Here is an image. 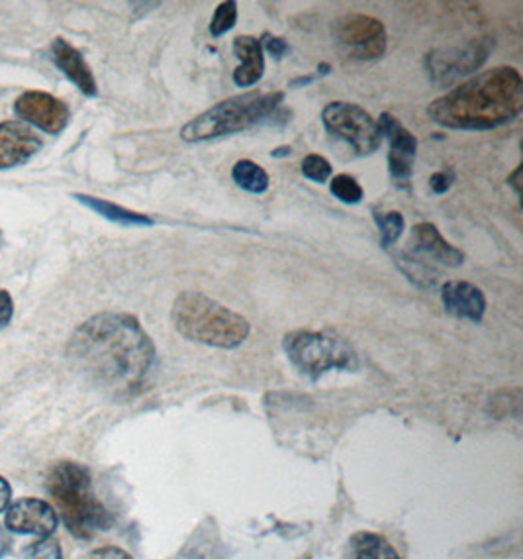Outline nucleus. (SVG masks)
I'll list each match as a JSON object with an SVG mask.
<instances>
[{"mask_svg": "<svg viewBox=\"0 0 523 559\" xmlns=\"http://www.w3.org/2000/svg\"><path fill=\"white\" fill-rule=\"evenodd\" d=\"M67 356L106 395L128 401L142 395L157 373V350L140 320L128 312H100L69 338Z\"/></svg>", "mask_w": 523, "mask_h": 559, "instance_id": "nucleus-1", "label": "nucleus"}, {"mask_svg": "<svg viewBox=\"0 0 523 559\" xmlns=\"http://www.w3.org/2000/svg\"><path fill=\"white\" fill-rule=\"evenodd\" d=\"M523 110V79L516 67L478 73L429 104L428 116L449 130L486 132L514 122Z\"/></svg>", "mask_w": 523, "mask_h": 559, "instance_id": "nucleus-2", "label": "nucleus"}, {"mask_svg": "<svg viewBox=\"0 0 523 559\" xmlns=\"http://www.w3.org/2000/svg\"><path fill=\"white\" fill-rule=\"evenodd\" d=\"M67 530L79 540H91L112 526V516L96 499L91 471L77 461H57L46 481Z\"/></svg>", "mask_w": 523, "mask_h": 559, "instance_id": "nucleus-3", "label": "nucleus"}, {"mask_svg": "<svg viewBox=\"0 0 523 559\" xmlns=\"http://www.w3.org/2000/svg\"><path fill=\"white\" fill-rule=\"evenodd\" d=\"M171 322L185 340L220 350H236L251 332L245 316L192 291H185L175 299Z\"/></svg>", "mask_w": 523, "mask_h": 559, "instance_id": "nucleus-4", "label": "nucleus"}, {"mask_svg": "<svg viewBox=\"0 0 523 559\" xmlns=\"http://www.w3.org/2000/svg\"><path fill=\"white\" fill-rule=\"evenodd\" d=\"M285 102V93H243L230 97L226 101L214 104L212 108L204 110L191 122H187L181 130V138L187 144L208 142L224 136H232L245 132L267 118H271L281 104Z\"/></svg>", "mask_w": 523, "mask_h": 559, "instance_id": "nucleus-5", "label": "nucleus"}, {"mask_svg": "<svg viewBox=\"0 0 523 559\" xmlns=\"http://www.w3.org/2000/svg\"><path fill=\"white\" fill-rule=\"evenodd\" d=\"M283 348L290 363L310 379H318L332 369L355 371L359 367L355 350L345 340L326 332L294 330L286 334Z\"/></svg>", "mask_w": 523, "mask_h": 559, "instance_id": "nucleus-6", "label": "nucleus"}, {"mask_svg": "<svg viewBox=\"0 0 523 559\" xmlns=\"http://www.w3.org/2000/svg\"><path fill=\"white\" fill-rule=\"evenodd\" d=\"M322 122L332 138L347 144L357 155H371L381 148L379 124L359 104L330 102L322 110Z\"/></svg>", "mask_w": 523, "mask_h": 559, "instance_id": "nucleus-7", "label": "nucleus"}, {"mask_svg": "<svg viewBox=\"0 0 523 559\" xmlns=\"http://www.w3.org/2000/svg\"><path fill=\"white\" fill-rule=\"evenodd\" d=\"M337 48L357 61H375L386 51V28L381 20L351 12L337 18L332 24Z\"/></svg>", "mask_w": 523, "mask_h": 559, "instance_id": "nucleus-8", "label": "nucleus"}, {"mask_svg": "<svg viewBox=\"0 0 523 559\" xmlns=\"http://www.w3.org/2000/svg\"><path fill=\"white\" fill-rule=\"evenodd\" d=\"M494 50L492 38H482L459 48L431 51L426 57L429 79L439 87H449L457 79L480 69Z\"/></svg>", "mask_w": 523, "mask_h": 559, "instance_id": "nucleus-9", "label": "nucleus"}, {"mask_svg": "<svg viewBox=\"0 0 523 559\" xmlns=\"http://www.w3.org/2000/svg\"><path fill=\"white\" fill-rule=\"evenodd\" d=\"M382 138H388L390 152H388V171L396 185L408 187L414 175V163L418 152V138L404 128L390 112H382L377 120Z\"/></svg>", "mask_w": 523, "mask_h": 559, "instance_id": "nucleus-10", "label": "nucleus"}, {"mask_svg": "<svg viewBox=\"0 0 523 559\" xmlns=\"http://www.w3.org/2000/svg\"><path fill=\"white\" fill-rule=\"evenodd\" d=\"M14 110L20 120L53 136L61 134L71 120L69 106L44 91H26L14 102Z\"/></svg>", "mask_w": 523, "mask_h": 559, "instance_id": "nucleus-11", "label": "nucleus"}, {"mask_svg": "<svg viewBox=\"0 0 523 559\" xmlns=\"http://www.w3.org/2000/svg\"><path fill=\"white\" fill-rule=\"evenodd\" d=\"M57 512L48 501L26 497L12 503L4 514V528L14 534L49 538L57 530Z\"/></svg>", "mask_w": 523, "mask_h": 559, "instance_id": "nucleus-12", "label": "nucleus"}, {"mask_svg": "<svg viewBox=\"0 0 523 559\" xmlns=\"http://www.w3.org/2000/svg\"><path fill=\"white\" fill-rule=\"evenodd\" d=\"M410 254L418 255L420 259H410V265H418L420 269L424 263L443 265V267H459L465 261V254L449 244L435 224L420 222L414 226L412 232V250ZM424 271V269H422Z\"/></svg>", "mask_w": 523, "mask_h": 559, "instance_id": "nucleus-13", "label": "nucleus"}, {"mask_svg": "<svg viewBox=\"0 0 523 559\" xmlns=\"http://www.w3.org/2000/svg\"><path fill=\"white\" fill-rule=\"evenodd\" d=\"M40 136L24 122H0V169L28 163L42 150Z\"/></svg>", "mask_w": 523, "mask_h": 559, "instance_id": "nucleus-14", "label": "nucleus"}, {"mask_svg": "<svg viewBox=\"0 0 523 559\" xmlns=\"http://www.w3.org/2000/svg\"><path fill=\"white\" fill-rule=\"evenodd\" d=\"M51 59L55 63V67L87 97H96L98 95V85H96L95 73L89 67L87 59L83 57V53L73 48L67 40L63 38H55L51 44Z\"/></svg>", "mask_w": 523, "mask_h": 559, "instance_id": "nucleus-15", "label": "nucleus"}, {"mask_svg": "<svg viewBox=\"0 0 523 559\" xmlns=\"http://www.w3.org/2000/svg\"><path fill=\"white\" fill-rule=\"evenodd\" d=\"M443 308L461 320L482 322L486 314L484 293L469 281H449L441 289Z\"/></svg>", "mask_w": 523, "mask_h": 559, "instance_id": "nucleus-16", "label": "nucleus"}, {"mask_svg": "<svg viewBox=\"0 0 523 559\" xmlns=\"http://www.w3.org/2000/svg\"><path fill=\"white\" fill-rule=\"evenodd\" d=\"M234 53L238 57L239 67L234 71V83L239 89L257 85L265 73V51L261 40L253 36H238L234 40Z\"/></svg>", "mask_w": 523, "mask_h": 559, "instance_id": "nucleus-17", "label": "nucleus"}, {"mask_svg": "<svg viewBox=\"0 0 523 559\" xmlns=\"http://www.w3.org/2000/svg\"><path fill=\"white\" fill-rule=\"evenodd\" d=\"M75 201L91 208L93 212H96L98 216L118 224V226H124V228H134V226H153L155 220L147 214H142V212H136V210H130L126 206H120V204L110 203V201H104V199H98V197H91V195H83V193H77L73 195Z\"/></svg>", "mask_w": 523, "mask_h": 559, "instance_id": "nucleus-18", "label": "nucleus"}, {"mask_svg": "<svg viewBox=\"0 0 523 559\" xmlns=\"http://www.w3.org/2000/svg\"><path fill=\"white\" fill-rule=\"evenodd\" d=\"M349 559H400L398 552L375 532H359L349 540Z\"/></svg>", "mask_w": 523, "mask_h": 559, "instance_id": "nucleus-19", "label": "nucleus"}, {"mask_svg": "<svg viewBox=\"0 0 523 559\" xmlns=\"http://www.w3.org/2000/svg\"><path fill=\"white\" fill-rule=\"evenodd\" d=\"M232 179L239 189L251 193V195H263L271 187L269 173L251 159H239L232 167Z\"/></svg>", "mask_w": 523, "mask_h": 559, "instance_id": "nucleus-20", "label": "nucleus"}, {"mask_svg": "<svg viewBox=\"0 0 523 559\" xmlns=\"http://www.w3.org/2000/svg\"><path fill=\"white\" fill-rule=\"evenodd\" d=\"M373 218H375V222L379 226V232H381L382 248H386V250L392 248L400 240V236L406 228L404 216L398 210H390V212H375Z\"/></svg>", "mask_w": 523, "mask_h": 559, "instance_id": "nucleus-21", "label": "nucleus"}, {"mask_svg": "<svg viewBox=\"0 0 523 559\" xmlns=\"http://www.w3.org/2000/svg\"><path fill=\"white\" fill-rule=\"evenodd\" d=\"M330 191H332L333 197L343 204H359L365 199V191L357 183V179L351 175H345V173L332 177Z\"/></svg>", "mask_w": 523, "mask_h": 559, "instance_id": "nucleus-22", "label": "nucleus"}, {"mask_svg": "<svg viewBox=\"0 0 523 559\" xmlns=\"http://www.w3.org/2000/svg\"><path fill=\"white\" fill-rule=\"evenodd\" d=\"M238 22V2L234 0H226V2H220L214 16H212V22H210V34L214 38H220L224 34H228Z\"/></svg>", "mask_w": 523, "mask_h": 559, "instance_id": "nucleus-23", "label": "nucleus"}, {"mask_svg": "<svg viewBox=\"0 0 523 559\" xmlns=\"http://www.w3.org/2000/svg\"><path fill=\"white\" fill-rule=\"evenodd\" d=\"M302 175L314 183H326L330 181L333 175L332 163L318 153H310L302 159Z\"/></svg>", "mask_w": 523, "mask_h": 559, "instance_id": "nucleus-24", "label": "nucleus"}, {"mask_svg": "<svg viewBox=\"0 0 523 559\" xmlns=\"http://www.w3.org/2000/svg\"><path fill=\"white\" fill-rule=\"evenodd\" d=\"M24 558L26 559H63L61 548L57 544V540L49 538H38L36 542H32L30 546H26L24 550Z\"/></svg>", "mask_w": 523, "mask_h": 559, "instance_id": "nucleus-25", "label": "nucleus"}, {"mask_svg": "<svg viewBox=\"0 0 523 559\" xmlns=\"http://www.w3.org/2000/svg\"><path fill=\"white\" fill-rule=\"evenodd\" d=\"M261 46H263V51H269L275 59H283L286 53L290 51L288 44H286L283 38H279V36H271V34H265V36H263Z\"/></svg>", "mask_w": 523, "mask_h": 559, "instance_id": "nucleus-26", "label": "nucleus"}, {"mask_svg": "<svg viewBox=\"0 0 523 559\" xmlns=\"http://www.w3.org/2000/svg\"><path fill=\"white\" fill-rule=\"evenodd\" d=\"M453 179H455V177H453L451 171H437V173L431 175L429 187H431V191H433L435 195H445V193L451 189Z\"/></svg>", "mask_w": 523, "mask_h": 559, "instance_id": "nucleus-27", "label": "nucleus"}, {"mask_svg": "<svg viewBox=\"0 0 523 559\" xmlns=\"http://www.w3.org/2000/svg\"><path fill=\"white\" fill-rule=\"evenodd\" d=\"M85 559H132V556L128 552H124L122 548L104 546V548H98V550H93L91 554H87Z\"/></svg>", "mask_w": 523, "mask_h": 559, "instance_id": "nucleus-28", "label": "nucleus"}, {"mask_svg": "<svg viewBox=\"0 0 523 559\" xmlns=\"http://www.w3.org/2000/svg\"><path fill=\"white\" fill-rule=\"evenodd\" d=\"M14 316V303H12V297L8 291L0 289V326H6L10 324Z\"/></svg>", "mask_w": 523, "mask_h": 559, "instance_id": "nucleus-29", "label": "nucleus"}, {"mask_svg": "<svg viewBox=\"0 0 523 559\" xmlns=\"http://www.w3.org/2000/svg\"><path fill=\"white\" fill-rule=\"evenodd\" d=\"M10 501H12V487H10V483L0 475V512H6V509L10 507Z\"/></svg>", "mask_w": 523, "mask_h": 559, "instance_id": "nucleus-30", "label": "nucleus"}, {"mask_svg": "<svg viewBox=\"0 0 523 559\" xmlns=\"http://www.w3.org/2000/svg\"><path fill=\"white\" fill-rule=\"evenodd\" d=\"M318 79V75H304V77H296V79H292L290 81V89H298V87H306V85H310V83H314Z\"/></svg>", "mask_w": 523, "mask_h": 559, "instance_id": "nucleus-31", "label": "nucleus"}, {"mask_svg": "<svg viewBox=\"0 0 523 559\" xmlns=\"http://www.w3.org/2000/svg\"><path fill=\"white\" fill-rule=\"evenodd\" d=\"M520 175H522V167H518L510 177H508V185L510 187H514V191H516V195H520L522 193V187H520Z\"/></svg>", "mask_w": 523, "mask_h": 559, "instance_id": "nucleus-32", "label": "nucleus"}, {"mask_svg": "<svg viewBox=\"0 0 523 559\" xmlns=\"http://www.w3.org/2000/svg\"><path fill=\"white\" fill-rule=\"evenodd\" d=\"M8 550H10V538H8V534L0 528V559L8 554Z\"/></svg>", "mask_w": 523, "mask_h": 559, "instance_id": "nucleus-33", "label": "nucleus"}, {"mask_svg": "<svg viewBox=\"0 0 523 559\" xmlns=\"http://www.w3.org/2000/svg\"><path fill=\"white\" fill-rule=\"evenodd\" d=\"M290 153H292V148H290V146H279V148H275V150L271 152V157L281 159V157H288Z\"/></svg>", "mask_w": 523, "mask_h": 559, "instance_id": "nucleus-34", "label": "nucleus"}, {"mask_svg": "<svg viewBox=\"0 0 523 559\" xmlns=\"http://www.w3.org/2000/svg\"><path fill=\"white\" fill-rule=\"evenodd\" d=\"M328 73H332V65H330V63H326V61H324V63H320V65H318V73H316V75H318V77H326Z\"/></svg>", "mask_w": 523, "mask_h": 559, "instance_id": "nucleus-35", "label": "nucleus"}, {"mask_svg": "<svg viewBox=\"0 0 523 559\" xmlns=\"http://www.w3.org/2000/svg\"><path fill=\"white\" fill-rule=\"evenodd\" d=\"M2 246H4V236H2V230H0V250H2Z\"/></svg>", "mask_w": 523, "mask_h": 559, "instance_id": "nucleus-36", "label": "nucleus"}]
</instances>
